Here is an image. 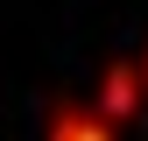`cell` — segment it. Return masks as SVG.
Here are the masks:
<instances>
[{"instance_id": "3", "label": "cell", "mask_w": 148, "mask_h": 141, "mask_svg": "<svg viewBox=\"0 0 148 141\" xmlns=\"http://www.w3.org/2000/svg\"><path fill=\"white\" fill-rule=\"evenodd\" d=\"M141 85H148V57H141Z\"/></svg>"}, {"instance_id": "1", "label": "cell", "mask_w": 148, "mask_h": 141, "mask_svg": "<svg viewBox=\"0 0 148 141\" xmlns=\"http://www.w3.org/2000/svg\"><path fill=\"white\" fill-rule=\"evenodd\" d=\"M141 99H148V85H141V64H106V78H99V99H92V113H99L106 127H127V120L141 113Z\"/></svg>"}, {"instance_id": "2", "label": "cell", "mask_w": 148, "mask_h": 141, "mask_svg": "<svg viewBox=\"0 0 148 141\" xmlns=\"http://www.w3.org/2000/svg\"><path fill=\"white\" fill-rule=\"evenodd\" d=\"M42 141H120V127H106V120L92 113V106H78V99H57Z\"/></svg>"}]
</instances>
